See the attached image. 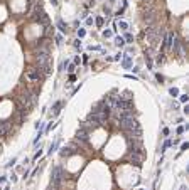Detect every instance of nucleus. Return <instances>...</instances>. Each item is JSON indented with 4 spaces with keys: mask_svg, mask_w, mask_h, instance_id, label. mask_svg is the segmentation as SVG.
I'll use <instances>...</instances> for the list:
<instances>
[{
    "mask_svg": "<svg viewBox=\"0 0 189 190\" xmlns=\"http://www.w3.org/2000/svg\"><path fill=\"white\" fill-rule=\"evenodd\" d=\"M41 155H42V150H39V152L36 153V155H34V160H37V158L41 156Z\"/></svg>",
    "mask_w": 189,
    "mask_h": 190,
    "instance_id": "393cba45",
    "label": "nucleus"
},
{
    "mask_svg": "<svg viewBox=\"0 0 189 190\" xmlns=\"http://www.w3.org/2000/svg\"><path fill=\"white\" fill-rule=\"evenodd\" d=\"M93 24V19H86V25H91Z\"/></svg>",
    "mask_w": 189,
    "mask_h": 190,
    "instance_id": "c756f323",
    "label": "nucleus"
},
{
    "mask_svg": "<svg viewBox=\"0 0 189 190\" xmlns=\"http://www.w3.org/2000/svg\"><path fill=\"white\" fill-rule=\"evenodd\" d=\"M63 106V101H58L54 106H52V116H58L59 114V108Z\"/></svg>",
    "mask_w": 189,
    "mask_h": 190,
    "instance_id": "1a4fd4ad",
    "label": "nucleus"
},
{
    "mask_svg": "<svg viewBox=\"0 0 189 190\" xmlns=\"http://www.w3.org/2000/svg\"><path fill=\"white\" fill-rule=\"evenodd\" d=\"M76 140H79V141H83V143H88V131L79 130V131L76 133Z\"/></svg>",
    "mask_w": 189,
    "mask_h": 190,
    "instance_id": "6e6552de",
    "label": "nucleus"
},
{
    "mask_svg": "<svg viewBox=\"0 0 189 190\" xmlns=\"http://www.w3.org/2000/svg\"><path fill=\"white\" fill-rule=\"evenodd\" d=\"M95 22H96V25H98V27H101V25H103V22H105V19H103V17H96V20H95Z\"/></svg>",
    "mask_w": 189,
    "mask_h": 190,
    "instance_id": "2eb2a0df",
    "label": "nucleus"
},
{
    "mask_svg": "<svg viewBox=\"0 0 189 190\" xmlns=\"http://www.w3.org/2000/svg\"><path fill=\"white\" fill-rule=\"evenodd\" d=\"M169 93H171V96H179V89L177 88H171Z\"/></svg>",
    "mask_w": 189,
    "mask_h": 190,
    "instance_id": "4468645a",
    "label": "nucleus"
},
{
    "mask_svg": "<svg viewBox=\"0 0 189 190\" xmlns=\"http://www.w3.org/2000/svg\"><path fill=\"white\" fill-rule=\"evenodd\" d=\"M59 146V140H56L52 145H51V148H49V153H52V152H56V148Z\"/></svg>",
    "mask_w": 189,
    "mask_h": 190,
    "instance_id": "ddd939ff",
    "label": "nucleus"
},
{
    "mask_svg": "<svg viewBox=\"0 0 189 190\" xmlns=\"http://www.w3.org/2000/svg\"><path fill=\"white\" fill-rule=\"evenodd\" d=\"M171 145H172V141H171V140H167V141L164 143V146H162V152H164V150H167V148H169Z\"/></svg>",
    "mask_w": 189,
    "mask_h": 190,
    "instance_id": "f3484780",
    "label": "nucleus"
},
{
    "mask_svg": "<svg viewBox=\"0 0 189 190\" xmlns=\"http://www.w3.org/2000/svg\"><path fill=\"white\" fill-rule=\"evenodd\" d=\"M118 121H120V126H122V130L127 133V131H132V130H135V128H139L140 124L137 123V119H135V116L133 114H122L120 118H118Z\"/></svg>",
    "mask_w": 189,
    "mask_h": 190,
    "instance_id": "f257e3e1",
    "label": "nucleus"
},
{
    "mask_svg": "<svg viewBox=\"0 0 189 190\" xmlns=\"http://www.w3.org/2000/svg\"><path fill=\"white\" fill-rule=\"evenodd\" d=\"M68 71L73 73V71H74V64H69V66H68Z\"/></svg>",
    "mask_w": 189,
    "mask_h": 190,
    "instance_id": "bb28decb",
    "label": "nucleus"
},
{
    "mask_svg": "<svg viewBox=\"0 0 189 190\" xmlns=\"http://www.w3.org/2000/svg\"><path fill=\"white\" fill-rule=\"evenodd\" d=\"M27 77H29L31 81H39V79L42 77L41 67H32V69H29V71H27Z\"/></svg>",
    "mask_w": 189,
    "mask_h": 190,
    "instance_id": "7ed1b4c3",
    "label": "nucleus"
},
{
    "mask_svg": "<svg viewBox=\"0 0 189 190\" xmlns=\"http://www.w3.org/2000/svg\"><path fill=\"white\" fill-rule=\"evenodd\" d=\"M186 150H188V143H182L181 145V152H186Z\"/></svg>",
    "mask_w": 189,
    "mask_h": 190,
    "instance_id": "5701e85b",
    "label": "nucleus"
},
{
    "mask_svg": "<svg viewBox=\"0 0 189 190\" xmlns=\"http://www.w3.org/2000/svg\"><path fill=\"white\" fill-rule=\"evenodd\" d=\"M56 42H58V44H61V42H63V36H61V34H58V36H56Z\"/></svg>",
    "mask_w": 189,
    "mask_h": 190,
    "instance_id": "412c9836",
    "label": "nucleus"
},
{
    "mask_svg": "<svg viewBox=\"0 0 189 190\" xmlns=\"http://www.w3.org/2000/svg\"><path fill=\"white\" fill-rule=\"evenodd\" d=\"M58 29H59L61 32H66V30H68V25H66V24L59 19V20H58Z\"/></svg>",
    "mask_w": 189,
    "mask_h": 190,
    "instance_id": "9b49d317",
    "label": "nucleus"
},
{
    "mask_svg": "<svg viewBox=\"0 0 189 190\" xmlns=\"http://www.w3.org/2000/svg\"><path fill=\"white\" fill-rule=\"evenodd\" d=\"M122 56H123V54H116L113 59H115V61H120V59H122Z\"/></svg>",
    "mask_w": 189,
    "mask_h": 190,
    "instance_id": "c85d7f7f",
    "label": "nucleus"
},
{
    "mask_svg": "<svg viewBox=\"0 0 189 190\" xmlns=\"http://www.w3.org/2000/svg\"><path fill=\"white\" fill-rule=\"evenodd\" d=\"M181 133H184V128H182V126L177 128V135H181Z\"/></svg>",
    "mask_w": 189,
    "mask_h": 190,
    "instance_id": "cd10ccee",
    "label": "nucleus"
},
{
    "mask_svg": "<svg viewBox=\"0 0 189 190\" xmlns=\"http://www.w3.org/2000/svg\"><path fill=\"white\" fill-rule=\"evenodd\" d=\"M179 99H181V103H186V101H188L189 98H188V94H182V96H181Z\"/></svg>",
    "mask_w": 189,
    "mask_h": 190,
    "instance_id": "aec40b11",
    "label": "nucleus"
},
{
    "mask_svg": "<svg viewBox=\"0 0 189 190\" xmlns=\"http://www.w3.org/2000/svg\"><path fill=\"white\" fill-rule=\"evenodd\" d=\"M123 40H127V42H132V40H133V37H132V34H127Z\"/></svg>",
    "mask_w": 189,
    "mask_h": 190,
    "instance_id": "6ab92c4d",
    "label": "nucleus"
},
{
    "mask_svg": "<svg viewBox=\"0 0 189 190\" xmlns=\"http://www.w3.org/2000/svg\"><path fill=\"white\" fill-rule=\"evenodd\" d=\"M118 27L125 30V29H128V24H127V22H123V20H120V22H118Z\"/></svg>",
    "mask_w": 189,
    "mask_h": 190,
    "instance_id": "dca6fc26",
    "label": "nucleus"
},
{
    "mask_svg": "<svg viewBox=\"0 0 189 190\" xmlns=\"http://www.w3.org/2000/svg\"><path fill=\"white\" fill-rule=\"evenodd\" d=\"M61 180H63V167H59V165H58V167H54L52 175H51V187L58 190L59 183H61Z\"/></svg>",
    "mask_w": 189,
    "mask_h": 190,
    "instance_id": "f03ea898",
    "label": "nucleus"
},
{
    "mask_svg": "<svg viewBox=\"0 0 189 190\" xmlns=\"http://www.w3.org/2000/svg\"><path fill=\"white\" fill-rule=\"evenodd\" d=\"M15 161H17V158H12V160H10V161H8V163H7V167H12V165H14V163H15Z\"/></svg>",
    "mask_w": 189,
    "mask_h": 190,
    "instance_id": "b1692460",
    "label": "nucleus"
},
{
    "mask_svg": "<svg viewBox=\"0 0 189 190\" xmlns=\"http://www.w3.org/2000/svg\"><path fill=\"white\" fill-rule=\"evenodd\" d=\"M74 47H76V49H81V42H79V39L74 40Z\"/></svg>",
    "mask_w": 189,
    "mask_h": 190,
    "instance_id": "4be33fe9",
    "label": "nucleus"
},
{
    "mask_svg": "<svg viewBox=\"0 0 189 190\" xmlns=\"http://www.w3.org/2000/svg\"><path fill=\"white\" fill-rule=\"evenodd\" d=\"M144 160V153L142 152H130V161L135 165H140V161Z\"/></svg>",
    "mask_w": 189,
    "mask_h": 190,
    "instance_id": "20e7f679",
    "label": "nucleus"
},
{
    "mask_svg": "<svg viewBox=\"0 0 189 190\" xmlns=\"http://www.w3.org/2000/svg\"><path fill=\"white\" fill-rule=\"evenodd\" d=\"M103 36H105V37H110V36H112V30H105Z\"/></svg>",
    "mask_w": 189,
    "mask_h": 190,
    "instance_id": "a878e982",
    "label": "nucleus"
},
{
    "mask_svg": "<svg viewBox=\"0 0 189 190\" xmlns=\"http://www.w3.org/2000/svg\"><path fill=\"white\" fill-rule=\"evenodd\" d=\"M174 39H176V36H174L172 32H169V34L165 36V40H164V44H162V49H171V47H172V42H174Z\"/></svg>",
    "mask_w": 189,
    "mask_h": 190,
    "instance_id": "39448f33",
    "label": "nucleus"
},
{
    "mask_svg": "<svg viewBox=\"0 0 189 190\" xmlns=\"http://www.w3.org/2000/svg\"><path fill=\"white\" fill-rule=\"evenodd\" d=\"M71 153H73V148H66V146H64V148H61V152H59V155H61V156L64 158V156H69Z\"/></svg>",
    "mask_w": 189,
    "mask_h": 190,
    "instance_id": "9d476101",
    "label": "nucleus"
},
{
    "mask_svg": "<svg viewBox=\"0 0 189 190\" xmlns=\"http://www.w3.org/2000/svg\"><path fill=\"white\" fill-rule=\"evenodd\" d=\"M8 131H10V123H7V121H0V136L8 135Z\"/></svg>",
    "mask_w": 189,
    "mask_h": 190,
    "instance_id": "423d86ee",
    "label": "nucleus"
},
{
    "mask_svg": "<svg viewBox=\"0 0 189 190\" xmlns=\"http://www.w3.org/2000/svg\"><path fill=\"white\" fill-rule=\"evenodd\" d=\"M51 3L52 5H58V0H51Z\"/></svg>",
    "mask_w": 189,
    "mask_h": 190,
    "instance_id": "7c9ffc66",
    "label": "nucleus"
},
{
    "mask_svg": "<svg viewBox=\"0 0 189 190\" xmlns=\"http://www.w3.org/2000/svg\"><path fill=\"white\" fill-rule=\"evenodd\" d=\"M84 36H86V30H84V29H79V30H78V37L81 39V37H84Z\"/></svg>",
    "mask_w": 189,
    "mask_h": 190,
    "instance_id": "a211bd4d",
    "label": "nucleus"
},
{
    "mask_svg": "<svg viewBox=\"0 0 189 190\" xmlns=\"http://www.w3.org/2000/svg\"><path fill=\"white\" fill-rule=\"evenodd\" d=\"M115 44H116L118 47H123V45H125V40H123V37H116L115 39Z\"/></svg>",
    "mask_w": 189,
    "mask_h": 190,
    "instance_id": "f8f14e48",
    "label": "nucleus"
},
{
    "mask_svg": "<svg viewBox=\"0 0 189 190\" xmlns=\"http://www.w3.org/2000/svg\"><path fill=\"white\" fill-rule=\"evenodd\" d=\"M122 57H123V59H122V66H123V69H130V67H132V57H130V56H127V54H123Z\"/></svg>",
    "mask_w": 189,
    "mask_h": 190,
    "instance_id": "0eeeda50",
    "label": "nucleus"
}]
</instances>
